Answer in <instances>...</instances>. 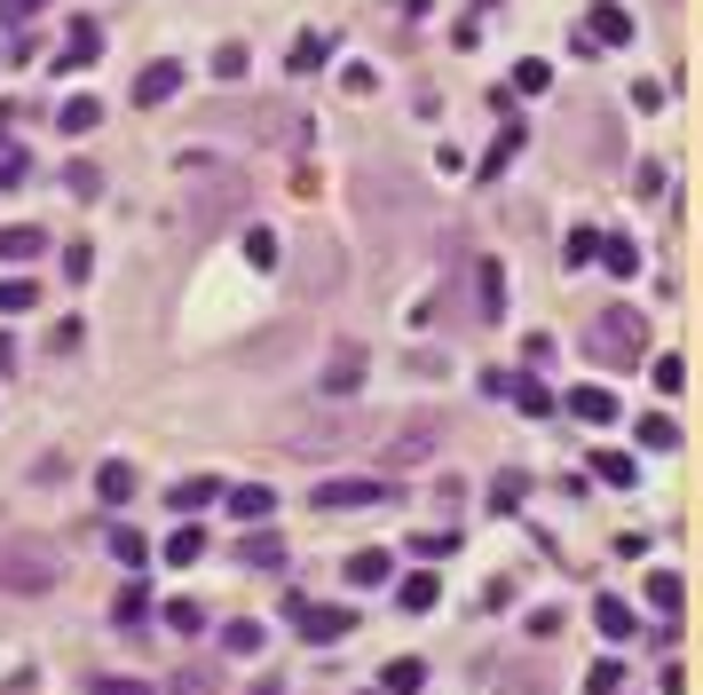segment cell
Here are the masks:
<instances>
[{"label":"cell","instance_id":"obj_1","mask_svg":"<svg viewBox=\"0 0 703 695\" xmlns=\"http://www.w3.org/2000/svg\"><path fill=\"white\" fill-rule=\"evenodd\" d=\"M182 190H190V214L198 229H214V221H238L253 206V182L246 167H229V158H206V151H190L182 158Z\"/></svg>","mask_w":703,"mask_h":695},{"label":"cell","instance_id":"obj_2","mask_svg":"<svg viewBox=\"0 0 703 695\" xmlns=\"http://www.w3.org/2000/svg\"><path fill=\"white\" fill-rule=\"evenodd\" d=\"M585 356L600 363V372H641V356H648V316H641V309H600L593 333H585Z\"/></svg>","mask_w":703,"mask_h":695},{"label":"cell","instance_id":"obj_3","mask_svg":"<svg viewBox=\"0 0 703 695\" xmlns=\"http://www.w3.org/2000/svg\"><path fill=\"white\" fill-rule=\"evenodd\" d=\"M63 577V553L48 538H0V585L9 592H48Z\"/></svg>","mask_w":703,"mask_h":695},{"label":"cell","instance_id":"obj_4","mask_svg":"<svg viewBox=\"0 0 703 695\" xmlns=\"http://www.w3.org/2000/svg\"><path fill=\"white\" fill-rule=\"evenodd\" d=\"M443 435H451V427L434 419V411H427V419H412L404 435H388V443H380V475H412V467H427V458L443 451Z\"/></svg>","mask_w":703,"mask_h":695},{"label":"cell","instance_id":"obj_5","mask_svg":"<svg viewBox=\"0 0 703 695\" xmlns=\"http://www.w3.org/2000/svg\"><path fill=\"white\" fill-rule=\"evenodd\" d=\"M395 499V475H348V482H317V506L324 514H356V506H380Z\"/></svg>","mask_w":703,"mask_h":695},{"label":"cell","instance_id":"obj_6","mask_svg":"<svg viewBox=\"0 0 703 695\" xmlns=\"http://www.w3.org/2000/svg\"><path fill=\"white\" fill-rule=\"evenodd\" d=\"M300 458H317V451H341V443H356V411H324V419H309V427H293L285 435Z\"/></svg>","mask_w":703,"mask_h":695},{"label":"cell","instance_id":"obj_7","mask_svg":"<svg viewBox=\"0 0 703 695\" xmlns=\"http://www.w3.org/2000/svg\"><path fill=\"white\" fill-rule=\"evenodd\" d=\"M214 127H246V135H261V143H300V119H285V111H246V104H222Z\"/></svg>","mask_w":703,"mask_h":695},{"label":"cell","instance_id":"obj_8","mask_svg":"<svg viewBox=\"0 0 703 695\" xmlns=\"http://www.w3.org/2000/svg\"><path fill=\"white\" fill-rule=\"evenodd\" d=\"M364 372H372V348H364V340H341V348L324 356V395H356Z\"/></svg>","mask_w":703,"mask_h":695},{"label":"cell","instance_id":"obj_9","mask_svg":"<svg viewBox=\"0 0 703 695\" xmlns=\"http://www.w3.org/2000/svg\"><path fill=\"white\" fill-rule=\"evenodd\" d=\"M175 87H182V63L158 56V63H143V72H135V104H143V111H151V104H175Z\"/></svg>","mask_w":703,"mask_h":695},{"label":"cell","instance_id":"obj_10","mask_svg":"<svg viewBox=\"0 0 703 695\" xmlns=\"http://www.w3.org/2000/svg\"><path fill=\"white\" fill-rule=\"evenodd\" d=\"M300 285H309V292H341V253H332L324 238L300 245Z\"/></svg>","mask_w":703,"mask_h":695},{"label":"cell","instance_id":"obj_11","mask_svg":"<svg viewBox=\"0 0 703 695\" xmlns=\"http://www.w3.org/2000/svg\"><path fill=\"white\" fill-rule=\"evenodd\" d=\"M585 40L593 48H624L632 40V16L617 9V0H600V9H585Z\"/></svg>","mask_w":703,"mask_h":695},{"label":"cell","instance_id":"obj_12","mask_svg":"<svg viewBox=\"0 0 703 695\" xmlns=\"http://www.w3.org/2000/svg\"><path fill=\"white\" fill-rule=\"evenodd\" d=\"M293 624H300L309 640H341L356 616H348V609H317V601H300V609H293Z\"/></svg>","mask_w":703,"mask_h":695},{"label":"cell","instance_id":"obj_13","mask_svg":"<svg viewBox=\"0 0 703 695\" xmlns=\"http://www.w3.org/2000/svg\"><path fill=\"white\" fill-rule=\"evenodd\" d=\"M95 499L127 506V499H135V467H127V458H104V467H95Z\"/></svg>","mask_w":703,"mask_h":695},{"label":"cell","instance_id":"obj_14","mask_svg":"<svg viewBox=\"0 0 703 695\" xmlns=\"http://www.w3.org/2000/svg\"><path fill=\"white\" fill-rule=\"evenodd\" d=\"M95 56H104V24H72V40H63L56 63H63V72H87Z\"/></svg>","mask_w":703,"mask_h":695},{"label":"cell","instance_id":"obj_15","mask_svg":"<svg viewBox=\"0 0 703 695\" xmlns=\"http://www.w3.org/2000/svg\"><path fill=\"white\" fill-rule=\"evenodd\" d=\"M95 119H104V104H95V95H63V104H56V127H63V135H95Z\"/></svg>","mask_w":703,"mask_h":695},{"label":"cell","instance_id":"obj_16","mask_svg":"<svg viewBox=\"0 0 703 695\" xmlns=\"http://www.w3.org/2000/svg\"><path fill=\"white\" fill-rule=\"evenodd\" d=\"M593 624H600L609 640H632V633H641V616H632V601H617V592H600V601H593Z\"/></svg>","mask_w":703,"mask_h":695},{"label":"cell","instance_id":"obj_17","mask_svg":"<svg viewBox=\"0 0 703 695\" xmlns=\"http://www.w3.org/2000/svg\"><path fill=\"white\" fill-rule=\"evenodd\" d=\"M475 309H482V324H498V309H507V269H498V261H475Z\"/></svg>","mask_w":703,"mask_h":695},{"label":"cell","instance_id":"obj_18","mask_svg":"<svg viewBox=\"0 0 703 695\" xmlns=\"http://www.w3.org/2000/svg\"><path fill=\"white\" fill-rule=\"evenodd\" d=\"M214 499H222V482H214V475H190V482L166 490V506H175V514H198V506H214Z\"/></svg>","mask_w":703,"mask_h":695},{"label":"cell","instance_id":"obj_19","mask_svg":"<svg viewBox=\"0 0 703 695\" xmlns=\"http://www.w3.org/2000/svg\"><path fill=\"white\" fill-rule=\"evenodd\" d=\"M332 48H341V40H332V32H300V40L285 48V63H293V72H317V63H324Z\"/></svg>","mask_w":703,"mask_h":695},{"label":"cell","instance_id":"obj_20","mask_svg":"<svg viewBox=\"0 0 703 695\" xmlns=\"http://www.w3.org/2000/svg\"><path fill=\"white\" fill-rule=\"evenodd\" d=\"M569 411H577L585 427H609L617 419V395L609 387H577V395H569Z\"/></svg>","mask_w":703,"mask_h":695},{"label":"cell","instance_id":"obj_21","mask_svg":"<svg viewBox=\"0 0 703 695\" xmlns=\"http://www.w3.org/2000/svg\"><path fill=\"white\" fill-rule=\"evenodd\" d=\"M229 506H238L246 522H270L277 514V490L270 482H238V490H229Z\"/></svg>","mask_w":703,"mask_h":695},{"label":"cell","instance_id":"obj_22","mask_svg":"<svg viewBox=\"0 0 703 695\" xmlns=\"http://www.w3.org/2000/svg\"><path fill=\"white\" fill-rule=\"evenodd\" d=\"M388 546H364V553H348V585H388Z\"/></svg>","mask_w":703,"mask_h":695},{"label":"cell","instance_id":"obj_23","mask_svg":"<svg viewBox=\"0 0 703 695\" xmlns=\"http://www.w3.org/2000/svg\"><path fill=\"white\" fill-rule=\"evenodd\" d=\"M380 687H388V695H419V687H427V664H419V656H395V664L380 672Z\"/></svg>","mask_w":703,"mask_h":695},{"label":"cell","instance_id":"obj_24","mask_svg":"<svg viewBox=\"0 0 703 695\" xmlns=\"http://www.w3.org/2000/svg\"><path fill=\"white\" fill-rule=\"evenodd\" d=\"M498 695H553L546 664H514V672H498Z\"/></svg>","mask_w":703,"mask_h":695},{"label":"cell","instance_id":"obj_25","mask_svg":"<svg viewBox=\"0 0 703 695\" xmlns=\"http://www.w3.org/2000/svg\"><path fill=\"white\" fill-rule=\"evenodd\" d=\"M40 229H32V221H16V229H0V261H40Z\"/></svg>","mask_w":703,"mask_h":695},{"label":"cell","instance_id":"obj_26","mask_svg":"<svg viewBox=\"0 0 703 695\" xmlns=\"http://www.w3.org/2000/svg\"><path fill=\"white\" fill-rule=\"evenodd\" d=\"M166 695H222V672L214 664H182L175 680H166Z\"/></svg>","mask_w":703,"mask_h":695},{"label":"cell","instance_id":"obj_27","mask_svg":"<svg viewBox=\"0 0 703 695\" xmlns=\"http://www.w3.org/2000/svg\"><path fill=\"white\" fill-rule=\"evenodd\" d=\"M507 158H522V127H498V143H490V158H482V182L507 175Z\"/></svg>","mask_w":703,"mask_h":695},{"label":"cell","instance_id":"obj_28","mask_svg":"<svg viewBox=\"0 0 703 695\" xmlns=\"http://www.w3.org/2000/svg\"><path fill=\"white\" fill-rule=\"evenodd\" d=\"M104 538H111V553L127 561V570H143V561H151V538H143V529H127V522H119V529H104Z\"/></svg>","mask_w":703,"mask_h":695},{"label":"cell","instance_id":"obj_29","mask_svg":"<svg viewBox=\"0 0 703 695\" xmlns=\"http://www.w3.org/2000/svg\"><path fill=\"white\" fill-rule=\"evenodd\" d=\"M198 553H206V529H198V522H182L175 538H166V561H175V570H190Z\"/></svg>","mask_w":703,"mask_h":695},{"label":"cell","instance_id":"obj_30","mask_svg":"<svg viewBox=\"0 0 703 695\" xmlns=\"http://www.w3.org/2000/svg\"><path fill=\"white\" fill-rule=\"evenodd\" d=\"M222 648L229 656H253V648H270V633H261L253 616H238V624H222Z\"/></svg>","mask_w":703,"mask_h":695},{"label":"cell","instance_id":"obj_31","mask_svg":"<svg viewBox=\"0 0 703 695\" xmlns=\"http://www.w3.org/2000/svg\"><path fill=\"white\" fill-rule=\"evenodd\" d=\"M24 309H40V285H24V277H0V316H24Z\"/></svg>","mask_w":703,"mask_h":695},{"label":"cell","instance_id":"obj_32","mask_svg":"<svg viewBox=\"0 0 703 695\" xmlns=\"http://www.w3.org/2000/svg\"><path fill=\"white\" fill-rule=\"evenodd\" d=\"M246 63H253L246 40H222V48H214V80H246Z\"/></svg>","mask_w":703,"mask_h":695},{"label":"cell","instance_id":"obj_33","mask_svg":"<svg viewBox=\"0 0 703 695\" xmlns=\"http://www.w3.org/2000/svg\"><path fill=\"white\" fill-rule=\"evenodd\" d=\"M395 609H412V616H419V609H434V577H427V570H419V577H404V585H395Z\"/></svg>","mask_w":703,"mask_h":695},{"label":"cell","instance_id":"obj_34","mask_svg":"<svg viewBox=\"0 0 703 695\" xmlns=\"http://www.w3.org/2000/svg\"><path fill=\"white\" fill-rule=\"evenodd\" d=\"M593 475H600V482H617V490H624V482H641V467H632L624 451H600V458H593Z\"/></svg>","mask_w":703,"mask_h":695},{"label":"cell","instance_id":"obj_35","mask_svg":"<svg viewBox=\"0 0 703 695\" xmlns=\"http://www.w3.org/2000/svg\"><path fill=\"white\" fill-rule=\"evenodd\" d=\"M648 601H656L664 616H680V601H688V592H680V577H672V570H656V577H648Z\"/></svg>","mask_w":703,"mask_h":695},{"label":"cell","instance_id":"obj_36","mask_svg":"<svg viewBox=\"0 0 703 695\" xmlns=\"http://www.w3.org/2000/svg\"><path fill=\"white\" fill-rule=\"evenodd\" d=\"M507 395H514V404H522L529 419H538V411H553V395H546L538 380H529V372H522V380H507Z\"/></svg>","mask_w":703,"mask_h":695},{"label":"cell","instance_id":"obj_37","mask_svg":"<svg viewBox=\"0 0 703 695\" xmlns=\"http://www.w3.org/2000/svg\"><path fill=\"white\" fill-rule=\"evenodd\" d=\"M522 499H529V475H498V482H490V506H498V514H514Z\"/></svg>","mask_w":703,"mask_h":695},{"label":"cell","instance_id":"obj_38","mask_svg":"<svg viewBox=\"0 0 703 695\" xmlns=\"http://www.w3.org/2000/svg\"><path fill=\"white\" fill-rule=\"evenodd\" d=\"M593 253H600V229H569V245H561V261H569V269H585Z\"/></svg>","mask_w":703,"mask_h":695},{"label":"cell","instance_id":"obj_39","mask_svg":"<svg viewBox=\"0 0 703 695\" xmlns=\"http://www.w3.org/2000/svg\"><path fill=\"white\" fill-rule=\"evenodd\" d=\"M246 570H285V546L277 538H246Z\"/></svg>","mask_w":703,"mask_h":695},{"label":"cell","instance_id":"obj_40","mask_svg":"<svg viewBox=\"0 0 703 695\" xmlns=\"http://www.w3.org/2000/svg\"><path fill=\"white\" fill-rule=\"evenodd\" d=\"M63 190H72V197H95V190H104V175H95L87 158H72V167H63Z\"/></svg>","mask_w":703,"mask_h":695},{"label":"cell","instance_id":"obj_41","mask_svg":"<svg viewBox=\"0 0 703 695\" xmlns=\"http://www.w3.org/2000/svg\"><path fill=\"white\" fill-rule=\"evenodd\" d=\"M143 609H151V592H143V585H127L119 601H111V616H119V624H143Z\"/></svg>","mask_w":703,"mask_h":695},{"label":"cell","instance_id":"obj_42","mask_svg":"<svg viewBox=\"0 0 703 695\" xmlns=\"http://www.w3.org/2000/svg\"><path fill=\"white\" fill-rule=\"evenodd\" d=\"M412 553H419V561H443V553H458V538H443V529H419Z\"/></svg>","mask_w":703,"mask_h":695},{"label":"cell","instance_id":"obj_43","mask_svg":"<svg viewBox=\"0 0 703 695\" xmlns=\"http://www.w3.org/2000/svg\"><path fill=\"white\" fill-rule=\"evenodd\" d=\"M617 687H624V664H593L585 672V695H617Z\"/></svg>","mask_w":703,"mask_h":695},{"label":"cell","instance_id":"obj_44","mask_svg":"<svg viewBox=\"0 0 703 695\" xmlns=\"http://www.w3.org/2000/svg\"><path fill=\"white\" fill-rule=\"evenodd\" d=\"M246 261H253V269H270V261H277V238H270V229H246Z\"/></svg>","mask_w":703,"mask_h":695},{"label":"cell","instance_id":"obj_45","mask_svg":"<svg viewBox=\"0 0 703 695\" xmlns=\"http://www.w3.org/2000/svg\"><path fill=\"white\" fill-rule=\"evenodd\" d=\"M80 340H87V324H80V316H56V333H48V348H63V356H72Z\"/></svg>","mask_w":703,"mask_h":695},{"label":"cell","instance_id":"obj_46","mask_svg":"<svg viewBox=\"0 0 703 695\" xmlns=\"http://www.w3.org/2000/svg\"><path fill=\"white\" fill-rule=\"evenodd\" d=\"M641 443H648V451H672L680 427H672V419H641Z\"/></svg>","mask_w":703,"mask_h":695},{"label":"cell","instance_id":"obj_47","mask_svg":"<svg viewBox=\"0 0 703 695\" xmlns=\"http://www.w3.org/2000/svg\"><path fill=\"white\" fill-rule=\"evenodd\" d=\"M600 261H609V269H617V277H632V269H641V253H632L624 238H609V245H600Z\"/></svg>","mask_w":703,"mask_h":695},{"label":"cell","instance_id":"obj_48","mask_svg":"<svg viewBox=\"0 0 703 695\" xmlns=\"http://www.w3.org/2000/svg\"><path fill=\"white\" fill-rule=\"evenodd\" d=\"M166 624H175V633H198V624H206V609H198V601H166Z\"/></svg>","mask_w":703,"mask_h":695},{"label":"cell","instance_id":"obj_49","mask_svg":"<svg viewBox=\"0 0 703 695\" xmlns=\"http://www.w3.org/2000/svg\"><path fill=\"white\" fill-rule=\"evenodd\" d=\"M546 80H553V72H546V63H538V56H529V63H514V87H522V95H538Z\"/></svg>","mask_w":703,"mask_h":695},{"label":"cell","instance_id":"obj_50","mask_svg":"<svg viewBox=\"0 0 703 695\" xmlns=\"http://www.w3.org/2000/svg\"><path fill=\"white\" fill-rule=\"evenodd\" d=\"M680 380H688V363H680V356H656V387H664V395H672Z\"/></svg>","mask_w":703,"mask_h":695},{"label":"cell","instance_id":"obj_51","mask_svg":"<svg viewBox=\"0 0 703 695\" xmlns=\"http://www.w3.org/2000/svg\"><path fill=\"white\" fill-rule=\"evenodd\" d=\"M48 0H0V24H24V16H40Z\"/></svg>","mask_w":703,"mask_h":695},{"label":"cell","instance_id":"obj_52","mask_svg":"<svg viewBox=\"0 0 703 695\" xmlns=\"http://www.w3.org/2000/svg\"><path fill=\"white\" fill-rule=\"evenodd\" d=\"M16 182H24V158L9 151V158H0V190H16Z\"/></svg>","mask_w":703,"mask_h":695},{"label":"cell","instance_id":"obj_53","mask_svg":"<svg viewBox=\"0 0 703 695\" xmlns=\"http://www.w3.org/2000/svg\"><path fill=\"white\" fill-rule=\"evenodd\" d=\"M95 695H143V680H95Z\"/></svg>","mask_w":703,"mask_h":695},{"label":"cell","instance_id":"obj_54","mask_svg":"<svg viewBox=\"0 0 703 695\" xmlns=\"http://www.w3.org/2000/svg\"><path fill=\"white\" fill-rule=\"evenodd\" d=\"M9 363H16V340H9V333H0V372H9Z\"/></svg>","mask_w":703,"mask_h":695},{"label":"cell","instance_id":"obj_55","mask_svg":"<svg viewBox=\"0 0 703 695\" xmlns=\"http://www.w3.org/2000/svg\"><path fill=\"white\" fill-rule=\"evenodd\" d=\"M253 695H285V687H277V680H261V687H253Z\"/></svg>","mask_w":703,"mask_h":695},{"label":"cell","instance_id":"obj_56","mask_svg":"<svg viewBox=\"0 0 703 695\" xmlns=\"http://www.w3.org/2000/svg\"><path fill=\"white\" fill-rule=\"evenodd\" d=\"M0 143H9V104H0Z\"/></svg>","mask_w":703,"mask_h":695},{"label":"cell","instance_id":"obj_57","mask_svg":"<svg viewBox=\"0 0 703 695\" xmlns=\"http://www.w3.org/2000/svg\"><path fill=\"white\" fill-rule=\"evenodd\" d=\"M372 695H388V687H372Z\"/></svg>","mask_w":703,"mask_h":695}]
</instances>
